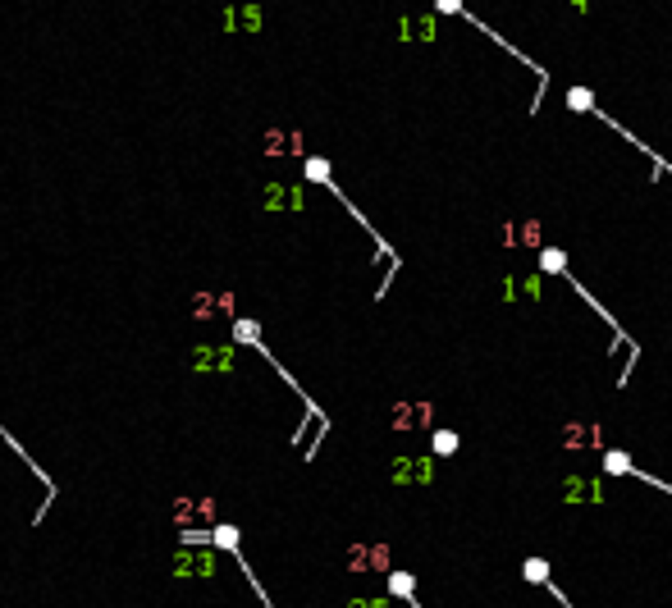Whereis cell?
Here are the masks:
<instances>
[{"instance_id":"6da1fadb","label":"cell","mask_w":672,"mask_h":608,"mask_svg":"<svg viewBox=\"0 0 672 608\" xmlns=\"http://www.w3.org/2000/svg\"><path fill=\"white\" fill-rule=\"evenodd\" d=\"M197 521H216V499H192V494H183V499H174V526L179 530H197Z\"/></svg>"},{"instance_id":"7a4b0ae2","label":"cell","mask_w":672,"mask_h":608,"mask_svg":"<svg viewBox=\"0 0 672 608\" xmlns=\"http://www.w3.org/2000/svg\"><path fill=\"white\" fill-rule=\"evenodd\" d=\"M192 366H197V371H229V366H233V347L197 343V347H192Z\"/></svg>"},{"instance_id":"3957f363","label":"cell","mask_w":672,"mask_h":608,"mask_svg":"<svg viewBox=\"0 0 672 608\" xmlns=\"http://www.w3.org/2000/svg\"><path fill=\"white\" fill-rule=\"evenodd\" d=\"M353 572H371V567H389V549L384 544H353L348 549Z\"/></svg>"},{"instance_id":"277c9868","label":"cell","mask_w":672,"mask_h":608,"mask_svg":"<svg viewBox=\"0 0 672 608\" xmlns=\"http://www.w3.org/2000/svg\"><path fill=\"white\" fill-rule=\"evenodd\" d=\"M216 572V554H188V549H183L179 558H174V576H211Z\"/></svg>"},{"instance_id":"5b68a950","label":"cell","mask_w":672,"mask_h":608,"mask_svg":"<svg viewBox=\"0 0 672 608\" xmlns=\"http://www.w3.org/2000/svg\"><path fill=\"white\" fill-rule=\"evenodd\" d=\"M430 476H435V462L430 458H398L394 462V480H398V485H407V480H421V485H425Z\"/></svg>"},{"instance_id":"8992f818","label":"cell","mask_w":672,"mask_h":608,"mask_svg":"<svg viewBox=\"0 0 672 608\" xmlns=\"http://www.w3.org/2000/svg\"><path fill=\"white\" fill-rule=\"evenodd\" d=\"M216 306H224V311H229L233 297H229V293H220V297H216V293H197V297H192V316H197V321L216 316Z\"/></svg>"},{"instance_id":"52a82bcc","label":"cell","mask_w":672,"mask_h":608,"mask_svg":"<svg viewBox=\"0 0 672 608\" xmlns=\"http://www.w3.org/2000/svg\"><path fill=\"white\" fill-rule=\"evenodd\" d=\"M562 499H572V503H586V499H599V480H562Z\"/></svg>"},{"instance_id":"ba28073f","label":"cell","mask_w":672,"mask_h":608,"mask_svg":"<svg viewBox=\"0 0 672 608\" xmlns=\"http://www.w3.org/2000/svg\"><path fill=\"white\" fill-rule=\"evenodd\" d=\"M266 151H297V138H284V133H266Z\"/></svg>"},{"instance_id":"9c48e42d","label":"cell","mask_w":672,"mask_h":608,"mask_svg":"<svg viewBox=\"0 0 672 608\" xmlns=\"http://www.w3.org/2000/svg\"><path fill=\"white\" fill-rule=\"evenodd\" d=\"M233 540H238V530H233V526H216V544L233 549Z\"/></svg>"},{"instance_id":"30bf717a","label":"cell","mask_w":672,"mask_h":608,"mask_svg":"<svg viewBox=\"0 0 672 608\" xmlns=\"http://www.w3.org/2000/svg\"><path fill=\"white\" fill-rule=\"evenodd\" d=\"M353 608H384V604H379V600H357Z\"/></svg>"}]
</instances>
